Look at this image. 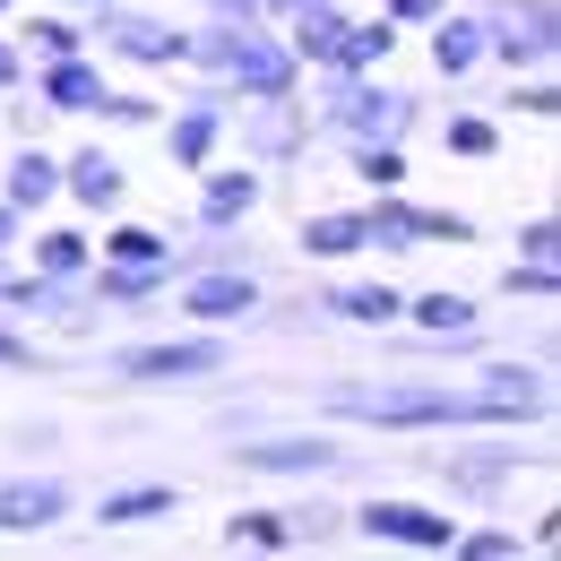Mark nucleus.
<instances>
[{
    "label": "nucleus",
    "mask_w": 561,
    "mask_h": 561,
    "mask_svg": "<svg viewBox=\"0 0 561 561\" xmlns=\"http://www.w3.org/2000/svg\"><path fill=\"white\" fill-rule=\"evenodd\" d=\"M311 415L363 423V432H492V407L476 389H449V380H363V371L320 380Z\"/></svg>",
    "instance_id": "f257e3e1"
},
{
    "label": "nucleus",
    "mask_w": 561,
    "mask_h": 561,
    "mask_svg": "<svg viewBox=\"0 0 561 561\" xmlns=\"http://www.w3.org/2000/svg\"><path fill=\"white\" fill-rule=\"evenodd\" d=\"M423 122V95L407 87H389L380 70H320V113H311V130L320 139H407Z\"/></svg>",
    "instance_id": "f03ea898"
},
{
    "label": "nucleus",
    "mask_w": 561,
    "mask_h": 561,
    "mask_svg": "<svg viewBox=\"0 0 561 561\" xmlns=\"http://www.w3.org/2000/svg\"><path fill=\"white\" fill-rule=\"evenodd\" d=\"M233 371V337L225 329H199V337H139V346L104 354V380L122 389H182V380H216Z\"/></svg>",
    "instance_id": "7ed1b4c3"
},
{
    "label": "nucleus",
    "mask_w": 561,
    "mask_h": 561,
    "mask_svg": "<svg viewBox=\"0 0 561 561\" xmlns=\"http://www.w3.org/2000/svg\"><path fill=\"white\" fill-rule=\"evenodd\" d=\"M242 476H277V484H320V476H346L354 449H337V432H242V449H225Z\"/></svg>",
    "instance_id": "20e7f679"
},
{
    "label": "nucleus",
    "mask_w": 561,
    "mask_h": 561,
    "mask_svg": "<svg viewBox=\"0 0 561 561\" xmlns=\"http://www.w3.org/2000/svg\"><path fill=\"white\" fill-rule=\"evenodd\" d=\"M476 26H484V61H501V70H553V53H561L553 0H484Z\"/></svg>",
    "instance_id": "39448f33"
},
{
    "label": "nucleus",
    "mask_w": 561,
    "mask_h": 561,
    "mask_svg": "<svg viewBox=\"0 0 561 561\" xmlns=\"http://www.w3.org/2000/svg\"><path fill=\"white\" fill-rule=\"evenodd\" d=\"M95 26H87V44H104L113 61H130V70H182V26L164 18V9H130V0H104V9H87Z\"/></svg>",
    "instance_id": "423d86ee"
},
{
    "label": "nucleus",
    "mask_w": 561,
    "mask_h": 561,
    "mask_svg": "<svg viewBox=\"0 0 561 561\" xmlns=\"http://www.w3.org/2000/svg\"><path fill=\"white\" fill-rule=\"evenodd\" d=\"M476 398L492 407V432H527V423H553V363H518V354H492V346H484Z\"/></svg>",
    "instance_id": "0eeeda50"
},
{
    "label": "nucleus",
    "mask_w": 561,
    "mask_h": 561,
    "mask_svg": "<svg viewBox=\"0 0 561 561\" xmlns=\"http://www.w3.org/2000/svg\"><path fill=\"white\" fill-rule=\"evenodd\" d=\"M346 527L363 545H398V553H449L458 545V518H440L423 501H398V492H371L363 510H346Z\"/></svg>",
    "instance_id": "6e6552de"
},
{
    "label": "nucleus",
    "mask_w": 561,
    "mask_h": 561,
    "mask_svg": "<svg viewBox=\"0 0 561 561\" xmlns=\"http://www.w3.org/2000/svg\"><path fill=\"white\" fill-rule=\"evenodd\" d=\"M458 501H501L518 484V467H545V449H518V440H476V449H432L423 458Z\"/></svg>",
    "instance_id": "1a4fd4ad"
},
{
    "label": "nucleus",
    "mask_w": 561,
    "mask_h": 561,
    "mask_svg": "<svg viewBox=\"0 0 561 561\" xmlns=\"http://www.w3.org/2000/svg\"><path fill=\"white\" fill-rule=\"evenodd\" d=\"M311 147H320V130H311V104H294V95H260V104H242V156H251L260 173L302 164Z\"/></svg>",
    "instance_id": "9d476101"
},
{
    "label": "nucleus",
    "mask_w": 561,
    "mask_h": 561,
    "mask_svg": "<svg viewBox=\"0 0 561 561\" xmlns=\"http://www.w3.org/2000/svg\"><path fill=\"white\" fill-rule=\"evenodd\" d=\"M182 285V311L199 320V329H251V311L268 302V285L251 277V268H191Z\"/></svg>",
    "instance_id": "9b49d317"
},
{
    "label": "nucleus",
    "mask_w": 561,
    "mask_h": 561,
    "mask_svg": "<svg viewBox=\"0 0 561 561\" xmlns=\"http://www.w3.org/2000/svg\"><path fill=\"white\" fill-rule=\"evenodd\" d=\"M216 87H225L233 104L294 95V87H302V61H294V44H285V35H260V26H251V35H242V53L225 61V78H216Z\"/></svg>",
    "instance_id": "f8f14e48"
},
{
    "label": "nucleus",
    "mask_w": 561,
    "mask_h": 561,
    "mask_svg": "<svg viewBox=\"0 0 561 561\" xmlns=\"http://www.w3.org/2000/svg\"><path fill=\"white\" fill-rule=\"evenodd\" d=\"M225 122H233V95L208 78V87H199V95H182V113H173V122H156V130H164V156H173L182 173H199V164L216 156V139H225Z\"/></svg>",
    "instance_id": "ddd939ff"
},
{
    "label": "nucleus",
    "mask_w": 561,
    "mask_h": 561,
    "mask_svg": "<svg viewBox=\"0 0 561 561\" xmlns=\"http://www.w3.org/2000/svg\"><path fill=\"white\" fill-rule=\"evenodd\" d=\"M70 476H9L0 484V536H53L70 518Z\"/></svg>",
    "instance_id": "4468645a"
},
{
    "label": "nucleus",
    "mask_w": 561,
    "mask_h": 561,
    "mask_svg": "<svg viewBox=\"0 0 561 561\" xmlns=\"http://www.w3.org/2000/svg\"><path fill=\"white\" fill-rule=\"evenodd\" d=\"M61 199H78L87 216H113L122 199H130L122 156H113V147H78V156H61Z\"/></svg>",
    "instance_id": "2eb2a0df"
},
{
    "label": "nucleus",
    "mask_w": 561,
    "mask_h": 561,
    "mask_svg": "<svg viewBox=\"0 0 561 561\" xmlns=\"http://www.w3.org/2000/svg\"><path fill=\"white\" fill-rule=\"evenodd\" d=\"M260 208H268V173L260 164H225V173L199 164V225H251Z\"/></svg>",
    "instance_id": "dca6fc26"
},
{
    "label": "nucleus",
    "mask_w": 561,
    "mask_h": 561,
    "mask_svg": "<svg viewBox=\"0 0 561 561\" xmlns=\"http://www.w3.org/2000/svg\"><path fill=\"white\" fill-rule=\"evenodd\" d=\"M0 199H9L18 216L53 208V199H61V156H53L44 139H18L9 147V173H0Z\"/></svg>",
    "instance_id": "f3484780"
},
{
    "label": "nucleus",
    "mask_w": 561,
    "mask_h": 561,
    "mask_svg": "<svg viewBox=\"0 0 561 561\" xmlns=\"http://www.w3.org/2000/svg\"><path fill=\"white\" fill-rule=\"evenodd\" d=\"M311 302H320V320H346V329H389L407 311L398 285H371V277H337V285H320Z\"/></svg>",
    "instance_id": "a211bd4d"
},
{
    "label": "nucleus",
    "mask_w": 561,
    "mask_h": 561,
    "mask_svg": "<svg viewBox=\"0 0 561 561\" xmlns=\"http://www.w3.org/2000/svg\"><path fill=\"white\" fill-rule=\"evenodd\" d=\"M173 510H182V484H164V476L95 492V527H156V518H173Z\"/></svg>",
    "instance_id": "6ab92c4d"
},
{
    "label": "nucleus",
    "mask_w": 561,
    "mask_h": 561,
    "mask_svg": "<svg viewBox=\"0 0 561 561\" xmlns=\"http://www.w3.org/2000/svg\"><path fill=\"white\" fill-rule=\"evenodd\" d=\"M87 302H95V311H147V302H156V294H164V285H173V268H130V260H95V268H87Z\"/></svg>",
    "instance_id": "aec40b11"
},
{
    "label": "nucleus",
    "mask_w": 561,
    "mask_h": 561,
    "mask_svg": "<svg viewBox=\"0 0 561 561\" xmlns=\"http://www.w3.org/2000/svg\"><path fill=\"white\" fill-rule=\"evenodd\" d=\"M294 251L337 268V260H363V251H371V225H363V208H311L302 233H294Z\"/></svg>",
    "instance_id": "412c9836"
},
{
    "label": "nucleus",
    "mask_w": 561,
    "mask_h": 561,
    "mask_svg": "<svg viewBox=\"0 0 561 561\" xmlns=\"http://www.w3.org/2000/svg\"><path fill=\"white\" fill-rule=\"evenodd\" d=\"M35 95H44V113H95V104H104V70H95L87 53L35 61Z\"/></svg>",
    "instance_id": "4be33fe9"
},
{
    "label": "nucleus",
    "mask_w": 561,
    "mask_h": 561,
    "mask_svg": "<svg viewBox=\"0 0 561 561\" xmlns=\"http://www.w3.org/2000/svg\"><path fill=\"white\" fill-rule=\"evenodd\" d=\"M432 70L449 78V87H467V78L484 70V26H476L467 9H440V18H432Z\"/></svg>",
    "instance_id": "5701e85b"
},
{
    "label": "nucleus",
    "mask_w": 561,
    "mask_h": 561,
    "mask_svg": "<svg viewBox=\"0 0 561 561\" xmlns=\"http://www.w3.org/2000/svg\"><path fill=\"white\" fill-rule=\"evenodd\" d=\"M285 26H294V35H285L294 61H302V70H329V61H337V35H346V0H311V9H294Z\"/></svg>",
    "instance_id": "b1692460"
},
{
    "label": "nucleus",
    "mask_w": 561,
    "mask_h": 561,
    "mask_svg": "<svg viewBox=\"0 0 561 561\" xmlns=\"http://www.w3.org/2000/svg\"><path fill=\"white\" fill-rule=\"evenodd\" d=\"M398 320H415L423 337H458V329H484V311H476V294H449V285H432V294H415Z\"/></svg>",
    "instance_id": "393cba45"
},
{
    "label": "nucleus",
    "mask_w": 561,
    "mask_h": 561,
    "mask_svg": "<svg viewBox=\"0 0 561 561\" xmlns=\"http://www.w3.org/2000/svg\"><path fill=\"white\" fill-rule=\"evenodd\" d=\"M389 53H398V26H389V18H346L329 70H389Z\"/></svg>",
    "instance_id": "a878e982"
},
{
    "label": "nucleus",
    "mask_w": 561,
    "mask_h": 561,
    "mask_svg": "<svg viewBox=\"0 0 561 561\" xmlns=\"http://www.w3.org/2000/svg\"><path fill=\"white\" fill-rule=\"evenodd\" d=\"M346 164L363 191H407V139H346Z\"/></svg>",
    "instance_id": "bb28decb"
},
{
    "label": "nucleus",
    "mask_w": 561,
    "mask_h": 561,
    "mask_svg": "<svg viewBox=\"0 0 561 561\" xmlns=\"http://www.w3.org/2000/svg\"><path fill=\"white\" fill-rule=\"evenodd\" d=\"M225 545L233 553H294V527H285V510H233L225 518Z\"/></svg>",
    "instance_id": "cd10ccee"
},
{
    "label": "nucleus",
    "mask_w": 561,
    "mask_h": 561,
    "mask_svg": "<svg viewBox=\"0 0 561 561\" xmlns=\"http://www.w3.org/2000/svg\"><path fill=\"white\" fill-rule=\"evenodd\" d=\"M26 251H35V268H44V277H87V268H95V242H87L78 225H53V233H35Z\"/></svg>",
    "instance_id": "c85d7f7f"
},
{
    "label": "nucleus",
    "mask_w": 561,
    "mask_h": 561,
    "mask_svg": "<svg viewBox=\"0 0 561 561\" xmlns=\"http://www.w3.org/2000/svg\"><path fill=\"white\" fill-rule=\"evenodd\" d=\"M104 260H130V268H173V233H156V225H113V233H104Z\"/></svg>",
    "instance_id": "c756f323"
},
{
    "label": "nucleus",
    "mask_w": 561,
    "mask_h": 561,
    "mask_svg": "<svg viewBox=\"0 0 561 561\" xmlns=\"http://www.w3.org/2000/svg\"><path fill=\"white\" fill-rule=\"evenodd\" d=\"M18 53H35V61H61V53H87V26H78V18H26Z\"/></svg>",
    "instance_id": "7c9ffc66"
},
{
    "label": "nucleus",
    "mask_w": 561,
    "mask_h": 561,
    "mask_svg": "<svg viewBox=\"0 0 561 561\" xmlns=\"http://www.w3.org/2000/svg\"><path fill=\"white\" fill-rule=\"evenodd\" d=\"M501 113H527V122H561V87L545 70H510V95H501Z\"/></svg>",
    "instance_id": "2f4dec72"
},
{
    "label": "nucleus",
    "mask_w": 561,
    "mask_h": 561,
    "mask_svg": "<svg viewBox=\"0 0 561 561\" xmlns=\"http://www.w3.org/2000/svg\"><path fill=\"white\" fill-rule=\"evenodd\" d=\"M440 147L484 164V156H501V122H484V113H449V122H440Z\"/></svg>",
    "instance_id": "473e14b6"
},
{
    "label": "nucleus",
    "mask_w": 561,
    "mask_h": 561,
    "mask_svg": "<svg viewBox=\"0 0 561 561\" xmlns=\"http://www.w3.org/2000/svg\"><path fill=\"white\" fill-rule=\"evenodd\" d=\"M501 294H510V302H561L553 260H510V268H501Z\"/></svg>",
    "instance_id": "72a5a7b5"
},
{
    "label": "nucleus",
    "mask_w": 561,
    "mask_h": 561,
    "mask_svg": "<svg viewBox=\"0 0 561 561\" xmlns=\"http://www.w3.org/2000/svg\"><path fill=\"white\" fill-rule=\"evenodd\" d=\"M95 113H104L113 130H156V122H164V104L139 95V87H104V104H95Z\"/></svg>",
    "instance_id": "f704fd0d"
},
{
    "label": "nucleus",
    "mask_w": 561,
    "mask_h": 561,
    "mask_svg": "<svg viewBox=\"0 0 561 561\" xmlns=\"http://www.w3.org/2000/svg\"><path fill=\"white\" fill-rule=\"evenodd\" d=\"M285 527H294V553H302V545H337L346 510H329V501H294V510H285Z\"/></svg>",
    "instance_id": "c9c22d12"
},
{
    "label": "nucleus",
    "mask_w": 561,
    "mask_h": 561,
    "mask_svg": "<svg viewBox=\"0 0 561 561\" xmlns=\"http://www.w3.org/2000/svg\"><path fill=\"white\" fill-rule=\"evenodd\" d=\"M449 561H518V527H458Z\"/></svg>",
    "instance_id": "e433bc0d"
},
{
    "label": "nucleus",
    "mask_w": 561,
    "mask_h": 561,
    "mask_svg": "<svg viewBox=\"0 0 561 561\" xmlns=\"http://www.w3.org/2000/svg\"><path fill=\"white\" fill-rule=\"evenodd\" d=\"M518 260H561V225L553 216H527V225H518Z\"/></svg>",
    "instance_id": "4c0bfd02"
},
{
    "label": "nucleus",
    "mask_w": 561,
    "mask_h": 561,
    "mask_svg": "<svg viewBox=\"0 0 561 561\" xmlns=\"http://www.w3.org/2000/svg\"><path fill=\"white\" fill-rule=\"evenodd\" d=\"M53 440H61V415H18V423H9V449H26V458L53 449Z\"/></svg>",
    "instance_id": "58836bf2"
},
{
    "label": "nucleus",
    "mask_w": 561,
    "mask_h": 561,
    "mask_svg": "<svg viewBox=\"0 0 561 561\" xmlns=\"http://www.w3.org/2000/svg\"><path fill=\"white\" fill-rule=\"evenodd\" d=\"M26 95V87H18ZM18 95H0V122H9V139H44V95L35 104H18Z\"/></svg>",
    "instance_id": "ea45409f"
},
{
    "label": "nucleus",
    "mask_w": 561,
    "mask_h": 561,
    "mask_svg": "<svg viewBox=\"0 0 561 561\" xmlns=\"http://www.w3.org/2000/svg\"><path fill=\"white\" fill-rule=\"evenodd\" d=\"M260 423H268L260 398H225V407H216V432H233V440H242V432H260Z\"/></svg>",
    "instance_id": "a19ab883"
},
{
    "label": "nucleus",
    "mask_w": 561,
    "mask_h": 561,
    "mask_svg": "<svg viewBox=\"0 0 561 561\" xmlns=\"http://www.w3.org/2000/svg\"><path fill=\"white\" fill-rule=\"evenodd\" d=\"M440 9H449V0H380V18H389V26H432Z\"/></svg>",
    "instance_id": "79ce46f5"
},
{
    "label": "nucleus",
    "mask_w": 561,
    "mask_h": 561,
    "mask_svg": "<svg viewBox=\"0 0 561 561\" xmlns=\"http://www.w3.org/2000/svg\"><path fill=\"white\" fill-rule=\"evenodd\" d=\"M26 87V53H18V35H0V95H18Z\"/></svg>",
    "instance_id": "37998d69"
},
{
    "label": "nucleus",
    "mask_w": 561,
    "mask_h": 561,
    "mask_svg": "<svg viewBox=\"0 0 561 561\" xmlns=\"http://www.w3.org/2000/svg\"><path fill=\"white\" fill-rule=\"evenodd\" d=\"M18 233H26V216H18V208H9V199H0V260L18 251Z\"/></svg>",
    "instance_id": "c03bdc74"
},
{
    "label": "nucleus",
    "mask_w": 561,
    "mask_h": 561,
    "mask_svg": "<svg viewBox=\"0 0 561 561\" xmlns=\"http://www.w3.org/2000/svg\"><path fill=\"white\" fill-rule=\"evenodd\" d=\"M70 9H104V0H70Z\"/></svg>",
    "instance_id": "a18cd8bd"
},
{
    "label": "nucleus",
    "mask_w": 561,
    "mask_h": 561,
    "mask_svg": "<svg viewBox=\"0 0 561 561\" xmlns=\"http://www.w3.org/2000/svg\"><path fill=\"white\" fill-rule=\"evenodd\" d=\"M9 9H18V0H0V18H9Z\"/></svg>",
    "instance_id": "49530a36"
}]
</instances>
